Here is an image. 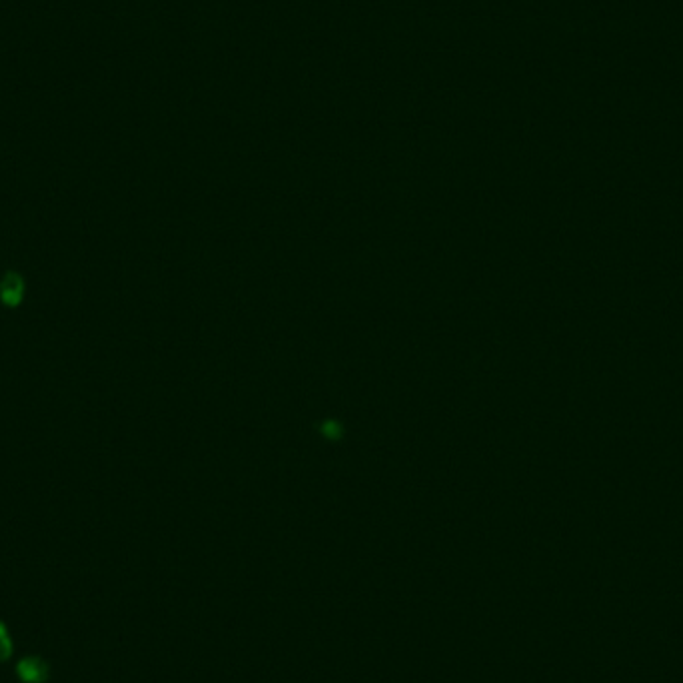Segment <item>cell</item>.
<instances>
[{
    "label": "cell",
    "instance_id": "3",
    "mask_svg": "<svg viewBox=\"0 0 683 683\" xmlns=\"http://www.w3.org/2000/svg\"><path fill=\"white\" fill-rule=\"evenodd\" d=\"M11 653H12L11 637H8V634H6L4 625L0 624V661L8 660V658H11Z\"/></svg>",
    "mask_w": 683,
    "mask_h": 683
},
{
    "label": "cell",
    "instance_id": "2",
    "mask_svg": "<svg viewBox=\"0 0 683 683\" xmlns=\"http://www.w3.org/2000/svg\"><path fill=\"white\" fill-rule=\"evenodd\" d=\"M24 294V284L18 274H8L6 278L0 280V298L4 304L16 306Z\"/></svg>",
    "mask_w": 683,
    "mask_h": 683
},
{
    "label": "cell",
    "instance_id": "1",
    "mask_svg": "<svg viewBox=\"0 0 683 683\" xmlns=\"http://www.w3.org/2000/svg\"><path fill=\"white\" fill-rule=\"evenodd\" d=\"M16 673L24 683H44L48 679V665L38 658H24L18 661Z\"/></svg>",
    "mask_w": 683,
    "mask_h": 683
}]
</instances>
